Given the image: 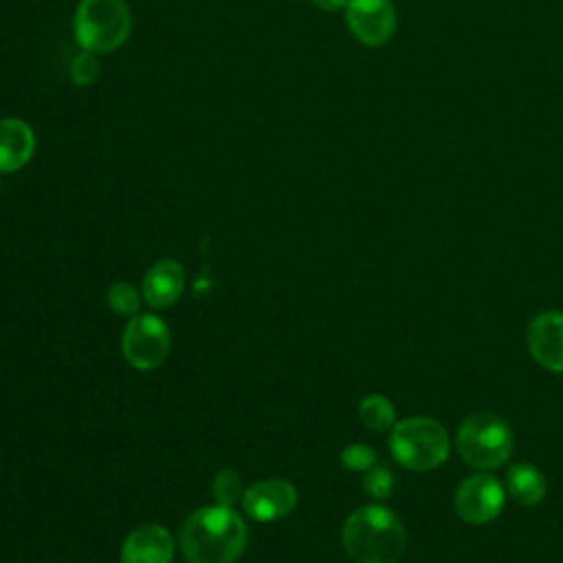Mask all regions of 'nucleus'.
Masks as SVG:
<instances>
[{
    "instance_id": "obj_15",
    "label": "nucleus",
    "mask_w": 563,
    "mask_h": 563,
    "mask_svg": "<svg viewBox=\"0 0 563 563\" xmlns=\"http://www.w3.org/2000/svg\"><path fill=\"white\" fill-rule=\"evenodd\" d=\"M358 418L372 431H387L394 424L396 411H394V405L385 396L369 394L358 405Z\"/></svg>"
},
{
    "instance_id": "obj_12",
    "label": "nucleus",
    "mask_w": 563,
    "mask_h": 563,
    "mask_svg": "<svg viewBox=\"0 0 563 563\" xmlns=\"http://www.w3.org/2000/svg\"><path fill=\"white\" fill-rule=\"evenodd\" d=\"M35 152L33 128L18 117L0 119V174L22 169Z\"/></svg>"
},
{
    "instance_id": "obj_14",
    "label": "nucleus",
    "mask_w": 563,
    "mask_h": 563,
    "mask_svg": "<svg viewBox=\"0 0 563 563\" xmlns=\"http://www.w3.org/2000/svg\"><path fill=\"white\" fill-rule=\"evenodd\" d=\"M506 490L521 506H537L545 495V477L532 464H512L506 473Z\"/></svg>"
},
{
    "instance_id": "obj_18",
    "label": "nucleus",
    "mask_w": 563,
    "mask_h": 563,
    "mask_svg": "<svg viewBox=\"0 0 563 563\" xmlns=\"http://www.w3.org/2000/svg\"><path fill=\"white\" fill-rule=\"evenodd\" d=\"M363 488L374 499L389 497L391 490H394V475H391V471L387 466H383V464H374L369 471H365Z\"/></svg>"
},
{
    "instance_id": "obj_20",
    "label": "nucleus",
    "mask_w": 563,
    "mask_h": 563,
    "mask_svg": "<svg viewBox=\"0 0 563 563\" xmlns=\"http://www.w3.org/2000/svg\"><path fill=\"white\" fill-rule=\"evenodd\" d=\"M341 462L350 471H369L376 464V453L367 444H350L341 453Z\"/></svg>"
},
{
    "instance_id": "obj_3",
    "label": "nucleus",
    "mask_w": 563,
    "mask_h": 563,
    "mask_svg": "<svg viewBox=\"0 0 563 563\" xmlns=\"http://www.w3.org/2000/svg\"><path fill=\"white\" fill-rule=\"evenodd\" d=\"M132 31L125 0H79L73 15V35L81 51L95 55L117 51Z\"/></svg>"
},
{
    "instance_id": "obj_1",
    "label": "nucleus",
    "mask_w": 563,
    "mask_h": 563,
    "mask_svg": "<svg viewBox=\"0 0 563 563\" xmlns=\"http://www.w3.org/2000/svg\"><path fill=\"white\" fill-rule=\"evenodd\" d=\"M244 545V521L220 504L196 510L180 530V548L189 563H233Z\"/></svg>"
},
{
    "instance_id": "obj_7",
    "label": "nucleus",
    "mask_w": 563,
    "mask_h": 563,
    "mask_svg": "<svg viewBox=\"0 0 563 563\" xmlns=\"http://www.w3.org/2000/svg\"><path fill=\"white\" fill-rule=\"evenodd\" d=\"M504 499H506V490L499 484V479L486 473H477L466 477L457 486L453 506H455V512L466 523L482 526L493 521L501 512Z\"/></svg>"
},
{
    "instance_id": "obj_19",
    "label": "nucleus",
    "mask_w": 563,
    "mask_h": 563,
    "mask_svg": "<svg viewBox=\"0 0 563 563\" xmlns=\"http://www.w3.org/2000/svg\"><path fill=\"white\" fill-rule=\"evenodd\" d=\"M213 497L220 506H233L240 497V475L231 468H224L213 479Z\"/></svg>"
},
{
    "instance_id": "obj_17",
    "label": "nucleus",
    "mask_w": 563,
    "mask_h": 563,
    "mask_svg": "<svg viewBox=\"0 0 563 563\" xmlns=\"http://www.w3.org/2000/svg\"><path fill=\"white\" fill-rule=\"evenodd\" d=\"M108 303H110V308H112L114 312H119V314H130V317H132V314H136L141 299H139V292H136V288H134L132 284L119 282V284H114V286L108 290Z\"/></svg>"
},
{
    "instance_id": "obj_22",
    "label": "nucleus",
    "mask_w": 563,
    "mask_h": 563,
    "mask_svg": "<svg viewBox=\"0 0 563 563\" xmlns=\"http://www.w3.org/2000/svg\"><path fill=\"white\" fill-rule=\"evenodd\" d=\"M0 189H2V183H0Z\"/></svg>"
},
{
    "instance_id": "obj_9",
    "label": "nucleus",
    "mask_w": 563,
    "mask_h": 563,
    "mask_svg": "<svg viewBox=\"0 0 563 563\" xmlns=\"http://www.w3.org/2000/svg\"><path fill=\"white\" fill-rule=\"evenodd\" d=\"M297 504V490L286 479H264L246 488L242 508L255 521H275L286 517Z\"/></svg>"
},
{
    "instance_id": "obj_10",
    "label": "nucleus",
    "mask_w": 563,
    "mask_h": 563,
    "mask_svg": "<svg viewBox=\"0 0 563 563\" xmlns=\"http://www.w3.org/2000/svg\"><path fill=\"white\" fill-rule=\"evenodd\" d=\"M528 350L545 369L563 372V312L548 310L530 321Z\"/></svg>"
},
{
    "instance_id": "obj_8",
    "label": "nucleus",
    "mask_w": 563,
    "mask_h": 563,
    "mask_svg": "<svg viewBox=\"0 0 563 563\" xmlns=\"http://www.w3.org/2000/svg\"><path fill=\"white\" fill-rule=\"evenodd\" d=\"M345 24L365 46H383L396 31V11L389 0H347Z\"/></svg>"
},
{
    "instance_id": "obj_13",
    "label": "nucleus",
    "mask_w": 563,
    "mask_h": 563,
    "mask_svg": "<svg viewBox=\"0 0 563 563\" xmlns=\"http://www.w3.org/2000/svg\"><path fill=\"white\" fill-rule=\"evenodd\" d=\"M185 286L183 266L176 260L156 262L143 279V297L152 308L172 306Z\"/></svg>"
},
{
    "instance_id": "obj_16",
    "label": "nucleus",
    "mask_w": 563,
    "mask_h": 563,
    "mask_svg": "<svg viewBox=\"0 0 563 563\" xmlns=\"http://www.w3.org/2000/svg\"><path fill=\"white\" fill-rule=\"evenodd\" d=\"M68 75H70L75 86H81V88L92 86L97 81V77H99V59H97V55L90 53V51L77 53L73 57V62H70Z\"/></svg>"
},
{
    "instance_id": "obj_4",
    "label": "nucleus",
    "mask_w": 563,
    "mask_h": 563,
    "mask_svg": "<svg viewBox=\"0 0 563 563\" xmlns=\"http://www.w3.org/2000/svg\"><path fill=\"white\" fill-rule=\"evenodd\" d=\"M389 449L394 460L405 468L433 471L449 457V435L438 420L413 416L391 429Z\"/></svg>"
},
{
    "instance_id": "obj_5",
    "label": "nucleus",
    "mask_w": 563,
    "mask_h": 563,
    "mask_svg": "<svg viewBox=\"0 0 563 563\" xmlns=\"http://www.w3.org/2000/svg\"><path fill=\"white\" fill-rule=\"evenodd\" d=\"M457 451L462 460L477 468L490 471L501 466L512 453V431L495 413H471L457 431Z\"/></svg>"
},
{
    "instance_id": "obj_6",
    "label": "nucleus",
    "mask_w": 563,
    "mask_h": 563,
    "mask_svg": "<svg viewBox=\"0 0 563 563\" xmlns=\"http://www.w3.org/2000/svg\"><path fill=\"white\" fill-rule=\"evenodd\" d=\"M123 356L136 369L158 367L169 352V332L154 314H134L123 330Z\"/></svg>"
},
{
    "instance_id": "obj_2",
    "label": "nucleus",
    "mask_w": 563,
    "mask_h": 563,
    "mask_svg": "<svg viewBox=\"0 0 563 563\" xmlns=\"http://www.w3.org/2000/svg\"><path fill=\"white\" fill-rule=\"evenodd\" d=\"M343 548L358 563H398L407 532L389 508L361 506L343 523Z\"/></svg>"
},
{
    "instance_id": "obj_21",
    "label": "nucleus",
    "mask_w": 563,
    "mask_h": 563,
    "mask_svg": "<svg viewBox=\"0 0 563 563\" xmlns=\"http://www.w3.org/2000/svg\"><path fill=\"white\" fill-rule=\"evenodd\" d=\"M317 9L321 11H339V9H345L347 0H310Z\"/></svg>"
},
{
    "instance_id": "obj_11",
    "label": "nucleus",
    "mask_w": 563,
    "mask_h": 563,
    "mask_svg": "<svg viewBox=\"0 0 563 563\" xmlns=\"http://www.w3.org/2000/svg\"><path fill=\"white\" fill-rule=\"evenodd\" d=\"M174 543L169 532L158 523L132 530L121 548V563H172Z\"/></svg>"
}]
</instances>
